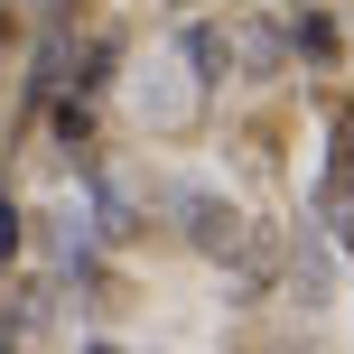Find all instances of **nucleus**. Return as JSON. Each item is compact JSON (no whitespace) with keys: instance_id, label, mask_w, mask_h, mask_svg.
<instances>
[{"instance_id":"f257e3e1","label":"nucleus","mask_w":354,"mask_h":354,"mask_svg":"<svg viewBox=\"0 0 354 354\" xmlns=\"http://www.w3.org/2000/svg\"><path fill=\"white\" fill-rule=\"evenodd\" d=\"M177 214H187V243H196V252H214V261L243 243V214L214 205V196H177Z\"/></svg>"},{"instance_id":"f03ea898","label":"nucleus","mask_w":354,"mask_h":354,"mask_svg":"<svg viewBox=\"0 0 354 354\" xmlns=\"http://www.w3.org/2000/svg\"><path fill=\"white\" fill-rule=\"evenodd\" d=\"M224 47H233V66H243L252 75V84H270V75H280V28H261V19H233V28H224Z\"/></svg>"},{"instance_id":"7ed1b4c3","label":"nucleus","mask_w":354,"mask_h":354,"mask_svg":"<svg viewBox=\"0 0 354 354\" xmlns=\"http://www.w3.org/2000/svg\"><path fill=\"white\" fill-rule=\"evenodd\" d=\"M187 66H196V93H205V84H224V75H233L224 28H196V37H187Z\"/></svg>"},{"instance_id":"20e7f679","label":"nucleus","mask_w":354,"mask_h":354,"mask_svg":"<svg viewBox=\"0 0 354 354\" xmlns=\"http://www.w3.org/2000/svg\"><path fill=\"white\" fill-rule=\"evenodd\" d=\"M10 252H19V205L0 196V261H10Z\"/></svg>"},{"instance_id":"39448f33","label":"nucleus","mask_w":354,"mask_h":354,"mask_svg":"<svg viewBox=\"0 0 354 354\" xmlns=\"http://www.w3.org/2000/svg\"><path fill=\"white\" fill-rule=\"evenodd\" d=\"M93 354H112V345H93Z\"/></svg>"}]
</instances>
